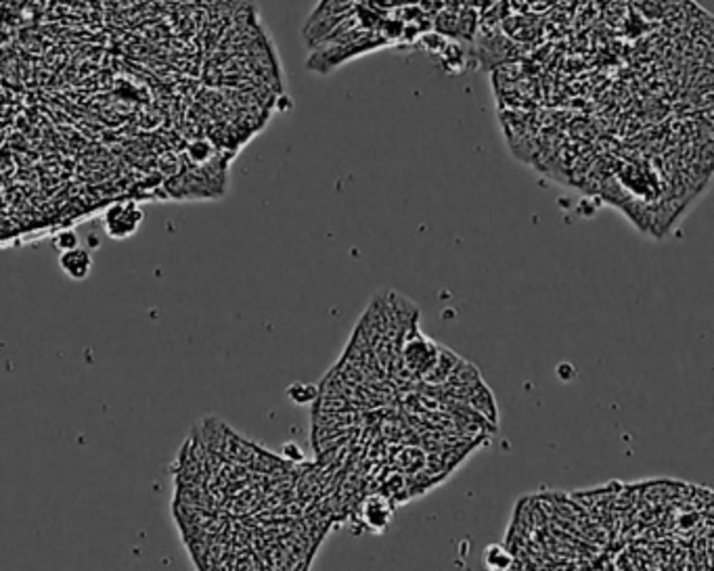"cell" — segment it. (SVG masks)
Here are the masks:
<instances>
[{
  "mask_svg": "<svg viewBox=\"0 0 714 571\" xmlns=\"http://www.w3.org/2000/svg\"><path fill=\"white\" fill-rule=\"evenodd\" d=\"M143 210L136 201H116L107 208L103 216V228L111 239H126L143 224Z\"/></svg>",
  "mask_w": 714,
  "mask_h": 571,
  "instance_id": "1",
  "label": "cell"
},
{
  "mask_svg": "<svg viewBox=\"0 0 714 571\" xmlns=\"http://www.w3.org/2000/svg\"><path fill=\"white\" fill-rule=\"evenodd\" d=\"M394 515V502L386 494H371L360 507V517L373 531H384Z\"/></svg>",
  "mask_w": 714,
  "mask_h": 571,
  "instance_id": "2",
  "label": "cell"
},
{
  "mask_svg": "<svg viewBox=\"0 0 714 571\" xmlns=\"http://www.w3.org/2000/svg\"><path fill=\"white\" fill-rule=\"evenodd\" d=\"M92 254H90L89 247H74V249H67V251H61L59 256V266L63 270L65 276H69L72 281H87L92 272Z\"/></svg>",
  "mask_w": 714,
  "mask_h": 571,
  "instance_id": "3",
  "label": "cell"
},
{
  "mask_svg": "<svg viewBox=\"0 0 714 571\" xmlns=\"http://www.w3.org/2000/svg\"><path fill=\"white\" fill-rule=\"evenodd\" d=\"M465 404L467 406H472L482 419H486L491 425H498V408H496V400H494V395H492V392H491V388L484 383V381H480L478 385H474V390L469 392V395H467V400H465Z\"/></svg>",
  "mask_w": 714,
  "mask_h": 571,
  "instance_id": "4",
  "label": "cell"
},
{
  "mask_svg": "<svg viewBox=\"0 0 714 571\" xmlns=\"http://www.w3.org/2000/svg\"><path fill=\"white\" fill-rule=\"evenodd\" d=\"M461 360L459 354H454L452 350H448L445 346L438 344V354H436V360L432 364V368L428 371V375L421 379L423 385H432V388H440L445 381L448 379V375L452 373V368L457 366V362Z\"/></svg>",
  "mask_w": 714,
  "mask_h": 571,
  "instance_id": "5",
  "label": "cell"
},
{
  "mask_svg": "<svg viewBox=\"0 0 714 571\" xmlns=\"http://www.w3.org/2000/svg\"><path fill=\"white\" fill-rule=\"evenodd\" d=\"M425 460H428V452L419 446H404L401 452L394 458V471H398L401 475H415L419 471L425 469Z\"/></svg>",
  "mask_w": 714,
  "mask_h": 571,
  "instance_id": "6",
  "label": "cell"
},
{
  "mask_svg": "<svg viewBox=\"0 0 714 571\" xmlns=\"http://www.w3.org/2000/svg\"><path fill=\"white\" fill-rule=\"evenodd\" d=\"M515 555L511 548H505L503 544H491L484 548V565L491 570L507 571L515 565Z\"/></svg>",
  "mask_w": 714,
  "mask_h": 571,
  "instance_id": "7",
  "label": "cell"
},
{
  "mask_svg": "<svg viewBox=\"0 0 714 571\" xmlns=\"http://www.w3.org/2000/svg\"><path fill=\"white\" fill-rule=\"evenodd\" d=\"M287 397L298 404V406H306V404H314L318 400V385H311V383H291L287 388Z\"/></svg>",
  "mask_w": 714,
  "mask_h": 571,
  "instance_id": "8",
  "label": "cell"
},
{
  "mask_svg": "<svg viewBox=\"0 0 714 571\" xmlns=\"http://www.w3.org/2000/svg\"><path fill=\"white\" fill-rule=\"evenodd\" d=\"M52 243H55V247H57L59 251H67V249L78 247V245H80V239H78L76 230H61V232L55 234Z\"/></svg>",
  "mask_w": 714,
  "mask_h": 571,
  "instance_id": "9",
  "label": "cell"
},
{
  "mask_svg": "<svg viewBox=\"0 0 714 571\" xmlns=\"http://www.w3.org/2000/svg\"><path fill=\"white\" fill-rule=\"evenodd\" d=\"M283 456H285L287 460H291V463H302V460H304V452H302V448H300L298 443H294V441H287V443L283 446Z\"/></svg>",
  "mask_w": 714,
  "mask_h": 571,
  "instance_id": "10",
  "label": "cell"
}]
</instances>
